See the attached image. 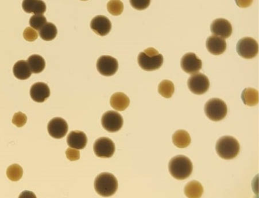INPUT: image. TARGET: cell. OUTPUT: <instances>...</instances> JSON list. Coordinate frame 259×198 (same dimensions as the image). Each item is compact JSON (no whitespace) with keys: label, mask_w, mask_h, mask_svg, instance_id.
Instances as JSON below:
<instances>
[{"label":"cell","mask_w":259,"mask_h":198,"mask_svg":"<svg viewBox=\"0 0 259 198\" xmlns=\"http://www.w3.org/2000/svg\"><path fill=\"white\" fill-rule=\"evenodd\" d=\"M22 7L28 14L43 15L46 11V4L40 0H25L23 2Z\"/></svg>","instance_id":"ac0fdd59"},{"label":"cell","mask_w":259,"mask_h":198,"mask_svg":"<svg viewBox=\"0 0 259 198\" xmlns=\"http://www.w3.org/2000/svg\"><path fill=\"white\" fill-rule=\"evenodd\" d=\"M238 54L246 59L254 58L257 55L258 45L257 41L252 38H244L238 41L237 44Z\"/></svg>","instance_id":"8992f818"},{"label":"cell","mask_w":259,"mask_h":198,"mask_svg":"<svg viewBox=\"0 0 259 198\" xmlns=\"http://www.w3.org/2000/svg\"><path fill=\"white\" fill-rule=\"evenodd\" d=\"M118 68V61L112 56H102L97 60V69L103 76L114 75L117 71Z\"/></svg>","instance_id":"30bf717a"},{"label":"cell","mask_w":259,"mask_h":198,"mask_svg":"<svg viewBox=\"0 0 259 198\" xmlns=\"http://www.w3.org/2000/svg\"><path fill=\"white\" fill-rule=\"evenodd\" d=\"M90 28L97 35L104 36L110 32L112 29V23L106 16H97L92 19Z\"/></svg>","instance_id":"5bb4252c"},{"label":"cell","mask_w":259,"mask_h":198,"mask_svg":"<svg viewBox=\"0 0 259 198\" xmlns=\"http://www.w3.org/2000/svg\"><path fill=\"white\" fill-rule=\"evenodd\" d=\"M7 175L11 181H19L23 175V169L18 164H12L8 168Z\"/></svg>","instance_id":"4316f807"},{"label":"cell","mask_w":259,"mask_h":198,"mask_svg":"<svg viewBox=\"0 0 259 198\" xmlns=\"http://www.w3.org/2000/svg\"><path fill=\"white\" fill-rule=\"evenodd\" d=\"M27 62L32 72L35 74L42 72L46 67V61L42 56L38 55L29 57Z\"/></svg>","instance_id":"603a6c76"},{"label":"cell","mask_w":259,"mask_h":198,"mask_svg":"<svg viewBox=\"0 0 259 198\" xmlns=\"http://www.w3.org/2000/svg\"><path fill=\"white\" fill-rule=\"evenodd\" d=\"M205 113L207 117L214 122H219L227 116L228 107L220 98L210 99L205 106Z\"/></svg>","instance_id":"5b68a950"},{"label":"cell","mask_w":259,"mask_h":198,"mask_svg":"<svg viewBox=\"0 0 259 198\" xmlns=\"http://www.w3.org/2000/svg\"><path fill=\"white\" fill-rule=\"evenodd\" d=\"M46 23V18L42 15L32 16L30 20L31 27L37 31H40Z\"/></svg>","instance_id":"f1b7e54d"},{"label":"cell","mask_w":259,"mask_h":198,"mask_svg":"<svg viewBox=\"0 0 259 198\" xmlns=\"http://www.w3.org/2000/svg\"><path fill=\"white\" fill-rule=\"evenodd\" d=\"M204 188L199 181L193 180L188 183L184 188V193L190 198H199L203 195Z\"/></svg>","instance_id":"7402d4cb"},{"label":"cell","mask_w":259,"mask_h":198,"mask_svg":"<svg viewBox=\"0 0 259 198\" xmlns=\"http://www.w3.org/2000/svg\"><path fill=\"white\" fill-rule=\"evenodd\" d=\"M172 142L174 145L180 148L188 147L191 143V138L186 131L178 130L172 136Z\"/></svg>","instance_id":"44dd1931"},{"label":"cell","mask_w":259,"mask_h":198,"mask_svg":"<svg viewBox=\"0 0 259 198\" xmlns=\"http://www.w3.org/2000/svg\"><path fill=\"white\" fill-rule=\"evenodd\" d=\"M130 2L135 9L139 11L146 10L149 7L151 3L150 0H131Z\"/></svg>","instance_id":"1f68e13d"},{"label":"cell","mask_w":259,"mask_h":198,"mask_svg":"<svg viewBox=\"0 0 259 198\" xmlns=\"http://www.w3.org/2000/svg\"><path fill=\"white\" fill-rule=\"evenodd\" d=\"M13 72L17 79L22 80L28 79L32 73L27 61L23 60L16 63L14 66Z\"/></svg>","instance_id":"ffe728a7"},{"label":"cell","mask_w":259,"mask_h":198,"mask_svg":"<svg viewBox=\"0 0 259 198\" xmlns=\"http://www.w3.org/2000/svg\"><path fill=\"white\" fill-rule=\"evenodd\" d=\"M216 149L217 154L222 159L231 160L239 154L240 146L237 139L230 136H225L218 140Z\"/></svg>","instance_id":"277c9868"},{"label":"cell","mask_w":259,"mask_h":198,"mask_svg":"<svg viewBox=\"0 0 259 198\" xmlns=\"http://www.w3.org/2000/svg\"><path fill=\"white\" fill-rule=\"evenodd\" d=\"M57 34V28L55 25L51 23H47L39 31L40 38L45 41H51L54 39Z\"/></svg>","instance_id":"d4e9b609"},{"label":"cell","mask_w":259,"mask_h":198,"mask_svg":"<svg viewBox=\"0 0 259 198\" xmlns=\"http://www.w3.org/2000/svg\"><path fill=\"white\" fill-rule=\"evenodd\" d=\"M48 134L55 139H61L67 134L69 126L67 121L61 118L51 120L47 126Z\"/></svg>","instance_id":"8fae6325"},{"label":"cell","mask_w":259,"mask_h":198,"mask_svg":"<svg viewBox=\"0 0 259 198\" xmlns=\"http://www.w3.org/2000/svg\"><path fill=\"white\" fill-rule=\"evenodd\" d=\"M213 34L221 38L227 39L232 34V26L229 21L224 19L214 20L211 26Z\"/></svg>","instance_id":"4fadbf2b"},{"label":"cell","mask_w":259,"mask_h":198,"mask_svg":"<svg viewBox=\"0 0 259 198\" xmlns=\"http://www.w3.org/2000/svg\"><path fill=\"white\" fill-rule=\"evenodd\" d=\"M102 127L109 133H116L120 130L124 123L121 115L114 111L105 113L101 119Z\"/></svg>","instance_id":"52a82bcc"},{"label":"cell","mask_w":259,"mask_h":198,"mask_svg":"<svg viewBox=\"0 0 259 198\" xmlns=\"http://www.w3.org/2000/svg\"><path fill=\"white\" fill-rule=\"evenodd\" d=\"M174 91V84L171 81L164 80L160 82L159 85L158 92L160 95L164 97L167 98H171Z\"/></svg>","instance_id":"484cf974"},{"label":"cell","mask_w":259,"mask_h":198,"mask_svg":"<svg viewBox=\"0 0 259 198\" xmlns=\"http://www.w3.org/2000/svg\"><path fill=\"white\" fill-rule=\"evenodd\" d=\"M27 117L26 114L21 112L15 113L12 119V123L18 127H22L26 125Z\"/></svg>","instance_id":"f546056e"},{"label":"cell","mask_w":259,"mask_h":198,"mask_svg":"<svg viewBox=\"0 0 259 198\" xmlns=\"http://www.w3.org/2000/svg\"><path fill=\"white\" fill-rule=\"evenodd\" d=\"M110 103L113 109L118 111H122L129 107L130 99L124 93L116 92L111 97Z\"/></svg>","instance_id":"d6986e66"},{"label":"cell","mask_w":259,"mask_h":198,"mask_svg":"<svg viewBox=\"0 0 259 198\" xmlns=\"http://www.w3.org/2000/svg\"><path fill=\"white\" fill-rule=\"evenodd\" d=\"M94 188L98 194L104 197L112 196L118 189L116 177L108 172L101 173L94 181Z\"/></svg>","instance_id":"7a4b0ae2"},{"label":"cell","mask_w":259,"mask_h":198,"mask_svg":"<svg viewBox=\"0 0 259 198\" xmlns=\"http://www.w3.org/2000/svg\"><path fill=\"white\" fill-rule=\"evenodd\" d=\"M107 9L111 15L119 16L124 11V4L119 0H112L107 4Z\"/></svg>","instance_id":"83f0119b"},{"label":"cell","mask_w":259,"mask_h":198,"mask_svg":"<svg viewBox=\"0 0 259 198\" xmlns=\"http://www.w3.org/2000/svg\"><path fill=\"white\" fill-rule=\"evenodd\" d=\"M67 158L71 161H76L80 159V152L79 151L73 148H69L66 151Z\"/></svg>","instance_id":"d6a6232c"},{"label":"cell","mask_w":259,"mask_h":198,"mask_svg":"<svg viewBox=\"0 0 259 198\" xmlns=\"http://www.w3.org/2000/svg\"><path fill=\"white\" fill-rule=\"evenodd\" d=\"M138 64L146 71H153L162 67L163 57L154 48H149L139 53Z\"/></svg>","instance_id":"3957f363"},{"label":"cell","mask_w":259,"mask_h":198,"mask_svg":"<svg viewBox=\"0 0 259 198\" xmlns=\"http://www.w3.org/2000/svg\"><path fill=\"white\" fill-rule=\"evenodd\" d=\"M241 98L246 106H256L258 103V92L255 89L246 88L242 93Z\"/></svg>","instance_id":"cb8c5ba5"},{"label":"cell","mask_w":259,"mask_h":198,"mask_svg":"<svg viewBox=\"0 0 259 198\" xmlns=\"http://www.w3.org/2000/svg\"><path fill=\"white\" fill-rule=\"evenodd\" d=\"M30 96L33 101L37 103H43L50 96V89L44 82H36L30 89Z\"/></svg>","instance_id":"9a60e30c"},{"label":"cell","mask_w":259,"mask_h":198,"mask_svg":"<svg viewBox=\"0 0 259 198\" xmlns=\"http://www.w3.org/2000/svg\"><path fill=\"white\" fill-rule=\"evenodd\" d=\"M180 65L185 72L195 74L202 68L203 62L195 53H187L182 57Z\"/></svg>","instance_id":"7c38bea8"},{"label":"cell","mask_w":259,"mask_h":198,"mask_svg":"<svg viewBox=\"0 0 259 198\" xmlns=\"http://www.w3.org/2000/svg\"><path fill=\"white\" fill-rule=\"evenodd\" d=\"M23 37L26 41H29V42H32V41H34L38 39V34L34 28L27 27L24 31Z\"/></svg>","instance_id":"4dcf8cb0"},{"label":"cell","mask_w":259,"mask_h":198,"mask_svg":"<svg viewBox=\"0 0 259 198\" xmlns=\"http://www.w3.org/2000/svg\"><path fill=\"white\" fill-rule=\"evenodd\" d=\"M116 147L112 140L102 137L96 140L94 144V152L98 157L109 158L114 154Z\"/></svg>","instance_id":"9c48e42d"},{"label":"cell","mask_w":259,"mask_h":198,"mask_svg":"<svg viewBox=\"0 0 259 198\" xmlns=\"http://www.w3.org/2000/svg\"><path fill=\"white\" fill-rule=\"evenodd\" d=\"M188 87L190 91L196 94H203L206 93L210 86V81L206 75L199 73L194 74L189 78Z\"/></svg>","instance_id":"ba28073f"},{"label":"cell","mask_w":259,"mask_h":198,"mask_svg":"<svg viewBox=\"0 0 259 198\" xmlns=\"http://www.w3.org/2000/svg\"><path fill=\"white\" fill-rule=\"evenodd\" d=\"M168 169L175 179L184 180L191 175L193 166L190 159L186 156L178 155L170 161Z\"/></svg>","instance_id":"6da1fadb"},{"label":"cell","mask_w":259,"mask_h":198,"mask_svg":"<svg viewBox=\"0 0 259 198\" xmlns=\"http://www.w3.org/2000/svg\"><path fill=\"white\" fill-rule=\"evenodd\" d=\"M68 146L77 150H82L88 143V138L84 132L73 131L68 136Z\"/></svg>","instance_id":"e0dca14e"},{"label":"cell","mask_w":259,"mask_h":198,"mask_svg":"<svg viewBox=\"0 0 259 198\" xmlns=\"http://www.w3.org/2000/svg\"><path fill=\"white\" fill-rule=\"evenodd\" d=\"M207 48L208 51L214 55L223 54L227 49L225 40L217 36H210L207 40Z\"/></svg>","instance_id":"2e32d148"}]
</instances>
